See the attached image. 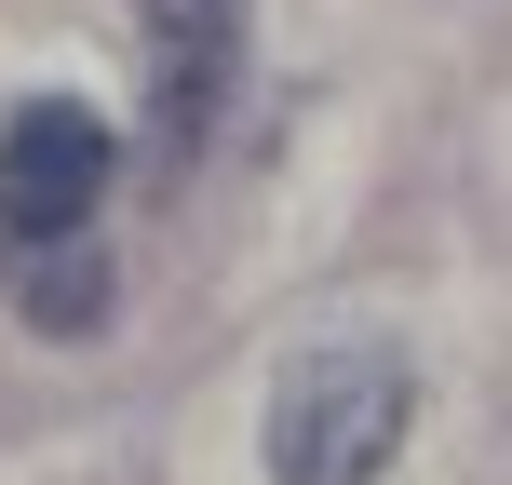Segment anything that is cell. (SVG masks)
<instances>
[{"label":"cell","instance_id":"cell-1","mask_svg":"<svg viewBox=\"0 0 512 485\" xmlns=\"http://www.w3.org/2000/svg\"><path fill=\"white\" fill-rule=\"evenodd\" d=\"M405 418H418L405 351L324 337V351H297L270 378V485H378L391 445H405Z\"/></svg>","mask_w":512,"mask_h":485},{"label":"cell","instance_id":"cell-2","mask_svg":"<svg viewBox=\"0 0 512 485\" xmlns=\"http://www.w3.org/2000/svg\"><path fill=\"white\" fill-rule=\"evenodd\" d=\"M108 176H122V135H108L81 95L14 108V122H0V243H27V230H95Z\"/></svg>","mask_w":512,"mask_h":485},{"label":"cell","instance_id":"cell-3","mask_svg":"<svg viewBox=\"0 0 512 485\" xmlns=\"http://www.w3.org/2000/svg\"><path fill=\"white\" fill-rule=\"evenodd\" d=\"M135 27H149V68H162V176H176L189 149H203L216 95H230V41H243V0H135Z\"/></svg>","mask_w":512,"mask_h":485},{"label":"cell","instance_id":"cell-4","mask_svg":"<svg viewBox=\"0 0 512 485\" xmlns=\"http://www.w3.org/2000/svg\"><path fill=\"white\" fill-rule=\"evenodd\" d=\"M0 283H14V310L54 324V337H95V324H108V243H95V230H27V243H0Z\"/></svg>","mask_w":512,"mask_h":485}]
</instances>
